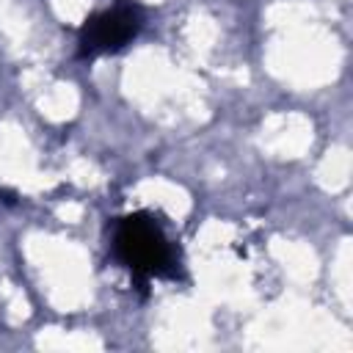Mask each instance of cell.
I'll return each instance as SVG.
<instances>
[{
  "label": "cell",
  "instance_id": "obj_1",
  "mask_svg": "<svg viewBox=\"0 0 353 353\" xmlns=\"http://www.w3.org/2000/svg\"><path fill=\"white\" fill-rule=\"evenodd\" d=\"M113 251L119 262L135 276V281L146 284L154 276L174 273V251L163 229L154 223L152 215L135 212L116 223L113 232Z\"/></svg>",
  "mask_w": 353,
  "mask_h": 353
},
{
  "label": "cell",
  "instance_id": "obj_2",
  "mask_svg": "<svg viewBox=\"0 0 353 353\" xmlns=\"http://www.w3.org/2000/svg\"><path fill=\"white\" fill-rule=\"evenodd\" d=\"M141 25H143L141 8L130 0H116L110 8L85 19V25L80 28V39H77L80 58H97L105 52L124 50L138 36Z\"/></svg>",
  "mask_w": 353,
  "mask_h": 353
}]
</instances>
